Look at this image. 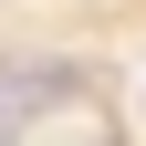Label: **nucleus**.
I'll return each mask as SVG.
<instances>
[{
    "instance_id": "nucleus-1",
    "label": "nucleus",
    "mask_w": 146,
    "mask_h": 146,
    "mask_svg": "<svg viewBox=\"0 0 146 146\" xmlns=\"http://www.w3.org/2000/svg\"><path fill=\"white\" fill-rule=\"evenodd\" d=\"M136 115H146V84H136Z\"/></svg>"
}]
</instances>
